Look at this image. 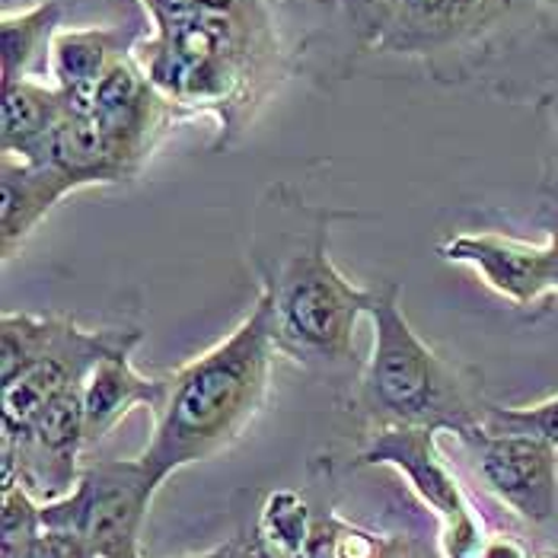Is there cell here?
<instances>
[{
	"instance_id": "cell-3",
	"label": "cell",
	"mask_w": 558,
	"mask_h": 558,
	"mask_svg": "<svg viewBox=\"0 0 558 558\" xmlns=\"http://www.w3.org/2000/svg\"><path fill=\"white\" fill-rule=\"evenodd\" d=\"M399 298L402 291L396 281L374 288V303L367 310L374 348L357 384V409L377 428H434L463 440L482 425V409L457 367L412 329Z\"/></svg>"
},
{
	"instance_id": "cell-16",
	"label": "cell",
	"mask_w": 558,
	"mask_h": 558,
	"mask_svg": "<svg viewBox=\"0 0 558 558\" xmlns=\"http://www.w3.org/2000/svg\"><path fill=\"white\" fill-rule=\"evenodd\" d=\"M45 163L64 175L71 192H77L84 185H109V182L129 179L112 141L106 137V131L99 129L93 112H71L68 109V116L61 119V125L51 137Z\"/></svg>"
},
{
	"instance_id": "cell-27",
	"label": "cell",
	"mask_w": 558,
	"mask_h": 558,
	"mask_svg": "<svg viewBox=\"0 0 558 558\" xmlns=\"http://www.w3.org/2000/svg\"><path fill=\"white\" fill-rule=\"evenodd\" d=\"M517 3H523V0H482V7H485V26L495 23V20H501L505 13H511Z\"/></svg>"
},
{
	"instance_id": "cell-20",
	"label": "cell",
	"mask_w": 558,
	"mask_h": 558,
	"mask_svg": "<svg viewBox=\"0 0 558 558\" xmlns=\"http://www.w3.org/2000/svg\"><path fill=\"white\" fill-rule=\"evenodd\" d=\"M310 530H313L310 511L294 492H278L268 498L262 511V526H258L262 543L268 546V556L298 558L310 539Z\"/></svg>"
},
{
	"instance_id": "cell-17",
	"label": "cell",
	"mask_w": 558,
	"mask_h": 558,
	"mask_svg": "<svg viewBox=\"0 0 558 558\" xmlns=\"http://www.w3.org/2000/svg\"><path fill=\"white\" fill-rule=\"evenodd\" d=\"M61 3L43 0L23 13H3L0 20V45H3V86L26 81L39 71L43 58H51V43L58 36Z\"/></svg>"
},
{
	"instance_id": "cell-22",
	"label": "cell",
	"mask_w": 558,
	"mask_h": 558,
	"mask_svg": "<svg viewBox=\"0 0 558 558\" xmlns=\"http://www.w3.org/2000/svg\"><path fill=\"white\" fill-rule=\"evenodd\" d=\"M336 558H396V543H387L336 517Z\"/></svg>"
},
{
	"instance_id": "cell-23",
	"label": "cell",
	"mask_w": 558,
	"mask_h": 558,
	"mask_svg": "<svg viewBox=\"0 0 558 558\" xmlns=\"http://www.w3.org/2000/svg\"><path fill=\"white\" fill-rule=\"evenodd\" d=\"M26 558H96V553L86 546L81 536L64 533V530H45L36 536V543L29 546Z\"/></svg>"
},
{
	"instance_id": "cell-25",
	"label": "cell",
	"mask_w": 558,
	"mask_h": 558,
	"mask_svg": "<svg viewBox=\"0 0 558 558\" xmlns=\"http://www.w3.org/2000/svg\"><path fill=\"white\" fill-rule=\"evenodd\" d=\"M478 558H530L520 546H517L514 539H508V536H492V539H485L482 543V553Z\"/></svg>"
},
{
	"instance_id": "cell-1",
	"label": "cell",
	"mask_w": 558,
	"mask_h": 558,
	"mask_svg": "<svg viewBox=\"0 0 558 558\" xmlns=\"http://www.w3.org/2000/svg\"><path fill=\"white\" fill-rule=\"evenodd\" d=\"M275 354L271 313L258 294L250 316L227 339L170 374L167 402L157 412V428L141 463L167 482L240 440L265 405Z\"/></svg>"
},
{
	"instance_id": "cell-31",
	"label": "cell",
	"mask_w": 558,
	"mask_h": 558,
	"mask_svg": "<svg viewBox=\"0 0 558 558\" xmlns=\"http://www.w3.org/2000/svg\"><path fill=\"white\" fill-rule=\"evenodd\" d=\"M546 3H549V7H556V10H558V0H546Z\"/></svg>"
},
{
	"instance_id": "cell-5",
	"label": "cell",
	"mask_w": 558,
	"mask_h": 558,
	"mask_svg": "<svg viewBox=\"0 0 558 558\" xmlns=\"http://www.w3.org/2000/svg\"><path fill=\"white\" fill-rule=\"evenodd\" d=\"M437 434L440 430L434 428L384 425L371 434V440L357 453V463L389 466L409 482V488L440 520L444 558H478L485 536L457 475L437 450Z\"/></svg>"
},
{
	"instance_id": "cell-30",
	"label": "cell",
	"mask_w": 558,
	"mask_h": 558,
	"mask_svg": "<svg viewBox=\"0 0 558 558\" xmlns=\"http://www.w3.org/2000/svg\"><path fill=\"white\" fill-rule=\"evenodd\" d=\"M122 558H141V549H137V553H129V556H122Z\"/></svg>"
},
{
	"instance_id": "cell-18",
	"label": "cell",
	"mask_w": 558,
	"mask_h": 558,
	"mask_svg": "<svg viewBox=\"0 0 558 558\" xmlns=\"http://www.w3.org/2000/svg\"><path fill=\"white\" fill-rule=\"evenodd\" d=\"M71 316H33V313H3L0 319V384L13 380L26 367L45 357L61 339Z\"/></svg>"
},
{
	"instance_id": "cell-13",
	"label": "cell",
	"mask_w": 558,
	"mask_h": 558,
	"mask_svg": "<svg viewBox=\"0 0 558 558\" xmlns=\"http://www.w3.org/2000/svg\"><path fill=\"white\" fill-rule=\"evenodd\" d=\"M71 195V185L48 163L0 157V253L3 262L20 253L48 211Z\"/></svg>"
},
{
	"instance_id": "cell-11",
	"label": "cell",
	"mask_w": 558,
	"mask_h": 558,
	"mask_svg": "<svg viewBox=\"0 0 558 558\" xmlns=\"http://www.w3.org/2000/svg\"><path fill=\"white\" fill-rule=\"evenodd\" d=\"M167 389L170 377H144L131 364V348L102 357L84 380L86 447L102 444L134 405H147L157 415L167 402Z\"/></svg>"
},
{
	"instance_id": "cell-12",
	"label": "cell",
	"mask_w": 558,
	"mask_h": 558,
	"mask_svg": "<svg viewBox=\"0 0 558 558\" xmlns=\"http://www.w3.org/2000/svg\"><path fill=\"white\" fill-rule=\"evenodd\" d=\"M485 26L482 0H396L377 39L380 51L428 54Z\"/></svg>"
},
{
	"instance_id": "cell-24",
	"label": "cell",
	"mask_w": 558,
	"mask_h": 558,
	"mask_svg": "<svg viewBox=\"0 0 558 558\" xmlns=\"http://www.w3.org/2000/svg\"><path fill=\"white\" fill-rule=\"evenodd\" d=\"M157 26V33H175L202 13L198 0H141Z\"/></svg>"
},
{
	"instance_id": "cell-9",
	"label": "cell",
	"mask_w": 558,
	"mask_h": 558,
	"mask_svg": "<svg viewBox=\"0 0 558 558\" xmlns=\"http://www.w3.org/2000/svg\"><path fill=\"white\" fill-rule=\"evenodd\" d=\"M437 256L470 265L475 275L514 306H536L553 291V246L511 240L505 233H457L437 246Z\"/></svg>"
},
{
	"instance_id": "cell-8",
	"label": "cell",
	"mask_w": 558,
	"mask_h": 558,
	"mask_svg": "<svg viewBox=\"0 0 558 558\" xmlns=\"http://www.w3.org/2000/svg\"><path fill=\"white\" fill-rule=\"evenodd\" d=\"M485 488L530 523H546L558 508V447L526 434H495L482 425L463 437Z\"/></svg>"
},
{
	"instance_id": "cell-15",
	"label": "cell",
	"mask_w": 558,
	"mask_h": 558,
	"mask_svg": "<svg viewBox=\"0 0 558 558\" xmlns=\"http://www.w3.org/2000/svg\"><path fill=\"white\" fill-rule=\"evenodd\" d=\"M119 54H125V48L116 29L89 26V29H64L54 36L48 71L54 77V86L64 93L71 112H93L96 86Z\"/></svg>"
},
{
	"instance_id": "cell-21",
	"label": "cell",
	"mask_w": 558,
	"mask_h": 558,
	"mask_svg": "<svg viewBox=\"0 0 558 558\" xmlns=\"http://www.w3.org/2000/svg\"><path fill=\"white\" fill-rule=\"evenodd\" d=\"M482 428L495 434H526L558 447V396L533 405H482Z\"/></svg>"
},
{
	"instance_id": "cell-4",
	"label": "cell",
	"mask_w": 558,
	"mask_h": 558,
	"mask_svg": "<svg viewBox=\"0 0 558 558\" xmlns=\"http://www.w3.org/2000/svg\"><path fill=\"white\" fill-rule=\"evenodd\" d=\"M160 485L141 457L96 460L81 470L64 498L43 505V526L81 536L96 558L129 556L137 553L144 517Z\"/></svg>"
},
{
	"instance_id": "cell-14",
	"label": "cell",
	"mask_w": 558,
	"mask_h": 558,
	"mask_svg": "<svg viewBox=\"0 0 558 558\" xmlns=\"http://www.w3.org/2000/svg\"><path fill=\"white\" fill-rule=\"evenodd\" d=\"M64 116H68V99L58 86H45L33 77L7 84L3 116H0V157L45 163L51 137Z\"/></svg>"
},
{
	"instance_id": "cell-10",
	"label": "cell",
	"mask_w": 558,
	"mask_h": 558,
	"mask_svg": "<svg viewBox=\"0 0 558 558\" xmlns=\"http://www.w3.org/2000/svg\"><path fill=\"white\" fill-rule=\"evenodd\" d=\"M93 119L112 141L131 179L147 160L157 129H160V119H163L160 89L147 81L141 64H134L129 54H119L96 86Z\"/></svg>"
},
{
	"instance_id": "cell-26",
	"label": "cell",
	"mask_w": 558,
	"mask_h": 558,
	"mask_svg": "<svg viewBox=\"0 0 558 558\" xmlns=\"http://www.w3.org/2000/svg\"><path fill=\"white\" fill-rule=\"evenodd\" d=\"M208 13H227V16H246L253 0H198Z\"/></svg>"
},
{
	"instance_id": "cell-29",
	"label": "cell",
	"mask_w": 558,
	"mask_h": 558,
	"mask_svg": "<svg viewBox=\"0 0 558 558\" xmlns=\"http://www.w3.org/2000/svg\"><path fill=\"white\" fill-rule=\"evenodd\" d=\"M549 106H553V119H556V129H558V89H556V96L549 99Z\"/></svg>"
},
{
	"instance_id": "cell-6",
	"label": "cell",
	"mask_w": 558,
	"mask_h": 558,
	"mask_svg": "<svg viewBox=\"0 0 558 558\" xmlns=\"http://www.w3.org/2000/svg\"><path fill=\"white\" fill-rule=\"evenodd\" d=\"M84 450V387H74L51 399L29 428L0 437V482H23L43 505L58 501L77 485Z\"/></svg>"
},
{
	"instance_id": "cell-19",
	"label": "cell",
	"mask_w": 558,
	"mask_h": 558,
	"mask_svg": "<svg viewBox=\"0 0 558 558\" xmlns=\"http://www.w3.org/2000/svg\"><path fill=\"white\" fill-rule=\"evenodd\" d=\"M43 533V501L23 482H0V558H26Z\"/></svg>"
},
{
	"instance_id": "cell-28",
	"label": "cell",
	"mask_w": 558,
	"mask_h": 558,
	"mask_svg": "<svg viewBox=\"0 0 558 558\" xmlns=\"http://www.w3.org/2000/svg\"><path fill=\"white\" fill-rule=\"evenodd\" d=\"M195 558H253V553L240 543V539H233V543H227V546H220L215 553H208V556H195Z\"/></svg>"
},
{
	"instance_id": "cell-2",
	"label": "cell",
	"mask_w": 558,
	"mask_h": 558,
	"mask_svg": "<svg viewBox=\"0 0 558 558\" xmlns=\"http://www.w3.org/2000/svg\"><path fill=\"white\" fill-rule=\"evenodd\" d=\"M253 265L278 354L316 371L354 361V326L367 316L374 288L351 284L336 268L323 211H301L288 230H256Z\"/></svg>"
},
{
	"instance_id": "cell-7",
	"label": "cell",
	"mask_w": 558,
	"mask_h": 558,
	"mask_svg": "<svg viewBox=\"0 0 558 558\" xmlns=\"http://www.w3.org/2000/svg\"><path fill=\"white\" fill-rule=\"evenodd\" d=\"M137 344V329H81L74 319H68L61 339L45 357L16 374L13 380L0 384V434L26 430L43 415L51 399H58L68 389L84 387V380L102 357L125 348L134 351Z\"/></svg>"
}]
</instances>
